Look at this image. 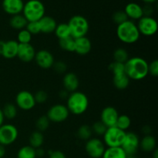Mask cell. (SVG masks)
I'll list each match as a JSON object with an SVG mask.
<instances>
[{
	"label": "cell",
	"instance_id": "cell-1",
	"mask_svg": "<svg viewBox=\"0 0 158 158\" xmlns=\"http://www.w3.org/2000/svg\"><path fill=\"white\" fill-rule=\"evenodd\" d=\"M125 73L130 80H143L148 75V63L139 56L128 59L124 63Z\"/></svg>",
	"mask_w": 158,
	"mask_h": 158
},
{
	"label": "cell",
	"instance_id": "cell-2",
	"mask_svg": "<svg viewBox=\"0 0 158 158\" xmlns=\"http://www.w3.org/2000/svg\"><path fill=\"white\" fill-rule=\"evenodd\" d=\"M117 35L122 43L126 44H134L140 37L137 25L129 19L117 26Z\"/></svg>",
	"mask_w": 158,
	"mask_h": 158
},
{
	"label": "cell",
	"instance_id": "cell-3",
	"mask_svg": "<svg viewBox=\"0 0 158 158\" xmlns=\"http://www.w3.org/2000/svg\"><path fill=\"white\" fill-rule=\"evenodd\" d=\"M89 106V100L86 95L80 91L73 92L68 96L66 107L69 114L81 115L84 114Z\"/></svg>",
	"mask_w": 158,
	"mask_h": 158
},
{
	"label": "cell",
	"instance_id": "cell-4",
	"mask_svg": "<svg viewBox=\"0 0 158 158\" xmlns=\"http://www.w3.org/2000/svg\"><path fill=\"white\" fill-rule=\"evenodd\" d=\"M23 15L28 22H38L45 15V6L40 0H29L24 4Z\"/></svg>",
	"mask_w": 158,
	"mask_h": 158
},
{
	"label": "cell",
	"instance_id": "cell-5",
	"mask_svg": "<svg viewBox=\"0 0 158 158\" xmlns=\"http://www.w3.org/2000/svg\"><path fill=\"white\" fill-rule=\"evenodd\" d=\"M70 30L71 37L78 39L86 36L89 29V25L87 19L84 16L77 15L71 17L67 23Z\"/></svg>",
	"mask_w": 158,
	"mask_h": 158
},
{
	"label": "cell",
	"instance_id": "cell-6",
	"mask_svg": "<svg viewBox=\"0 0 158 158\" xmlns=\"http://www.w3.org/2000/svg\"><path fill=\"white\" fill-rule=\"evenodd\" d=\"M126 131L119 129L117 127H108L103 135V141L108 148H117L121 147L125 137Z\"/></svg>",
	"mask_w": 158,
	"mask_h": 158
},
{
	"label": "cell",
	"instance_id": "cell-7",
	"mask_svg": "<svg viewBox=\"0 0 158 158\" xmlns=\"http://www.w3.org/2000/svg\"><path fill=\"white\" fill-rule=\"evenodd\" d=\"M19 137L18 129L12 124H2L0 127V144L9 146L16 141Z\"/></svg>",
	"mask_w": 158,
	"mask_h": 158
},
{
	"label": "cell",
	"instance_id": "cell-8",
	"mask_svg": "<svg viewBox=\"0 0 158 158\" xmlns=\"http://www.w3.org/2000/svg\"><path fill=\"white\" fill-rule=\"evenodd\" d=\"M140 35L152 36L157 32L158 24L157 20L152 16H143L140 19L137 25Z\"/></svg>",
	"mask_w": 158,
	"mask_h": 158
},
{
	"label": "cell",
	"instance_id": "cell-9",
	"mask_svg": "<svg viewBox=\"0 0 158 158\" xmlns=\"http://www.w3.org/2000/svg\"><path fill=\"white\" fill-rule=\"evenodd\" d=\"M69 115V112L66 106L63 104H55L49 108L46 117L50 122L62 123L67 120Z\"/></svg>",
	"mask_w": 158,
	"mask_h": 158
},
{
	"label": "cell",
	"instance_id": "cell-10",
	"mask_svg": "<svg viewBox=\"0 0 158 158\" xmlns=\"http://www.w3.org/2000/svg\"><path fill=\"white\" fill-rule=\"evenodd\" d=\"M104 143L98 138H90L86 140L85 151L92 158H101L105 151Z\"/></svg>",
	"mask_w": 158,
	"mask_h": 158
},
{
	"label": "cell",
	"instance_id": "cell-11",
	"mask_svg": "<svg viewBox=\"0 0 158 158\" xmlns=\"http://www.w3.org/2000/svg\"><path fill=\"white\" fill-rule=\"evenodd\" d=\"M15 103L23 110H30L35 107V103L34 95L27 90H22L15 97Z\"/></svg>",
	"mask_w": 158,
	"mask_h": 158
},
{
	"label": "cell",
	"instance_id": "cell-12",
	"mask_svg": "<svg viewBox=\"0 0 158 158\" xmlns=\"http://www.w3.org/2000/svg\"><path fill=\"white\" fill-rule=\"evenodd\" d=\"M121 148L127 156H134L140 148L139 137L135 133H126V137L122 143Z\"/></svg>",
	"mask_w": 158,
	"mask_h": 158
},
{
	"label": "cell",
	"instance_id": "cell-13",
	"mask_svg": "<svg viewBox=\"0 0 158 158\" xmlns=\"http://www.w3.org/2000/svg\"><path fill=\"white\" fill-rule=\"evenodd\" d=\"M34 60L40 68L44 69L52 68L54 62H55L53 55L49 51L46 50V49H41V50L35 52Z\"/></svg>",
	"mask_w": 158,
	"mask_h": 158
},
{
	"label": "cell",
	"instance_id": "cell-14",
	"mask_svg": "<svg viewBox=\"0 0 158 158\" xmlns=\"http://www.w3.org/2000/svg\"><path fill=\"white\" fill-rule=\"evenodd\" d=\"M119 114L114 106H106L103 108L100 114V121L103 122L107 127H114L118 119Z\"/></svg>",
	"mask_w": 158,
	"mask_h": 158
},
{
	"label": "cell",
	"instance_id": "cell-15",
	"mask_svg": "<svg viewBox=\"0 0 158 158\" xmlns=\"http://www.w3.org/2000/svg\"><path fill=\"white\" fill-rule=\"evenodd\" d=\"M35 48L30 44H19V43L17 57L23 63H30L34 60L35 56Z\"/></svg>",
	"mask_w": 158,
	"mask_h": 158
},
{
	"label": "cell",
	"instance_id": "cell-16",
	"mask_svg": "<svg viewBox=\"0 0 158 158\" xmlns=\"http://www.w3.org/2000/svg\"><path fill=\"white\" fill-rule=\"evenodd\" d=\"M24 2L23 0H3V10L9 15H15L23 12Z\"/></svg>",
	"mask_w": 158,
	"mask_h": 158
},
{
	"label": "cell",
	"instance_id": "cell-17",
	"mask_svg": "<svg viewBox=\"0 0 158 158\" xmlns=\"http://www.w3.org/2000/svg\"><path fill=\"white\" fill-rule=\"evenodd\" d=\"M92 49L91 41L86 36L75 39V49L74 52L80 56H86Z\"/></svg>",
	"mask_w": 158,
	"mask_h": 158
},
{
	"label": "cell",
	"instance_id": "cell-18",
	"mask_svg": "<svg viewBox=\"0 0 158 158\" xmlns=\"http://www.w3.org/2000/svg\"><path fill=\"white\" fill-rule=\"evenodd\" d=\"M63 84L65 90L73 93L77 91L80 85V81L78 77L74 73H67L63 77Z\"/></svg>",
	"mask_w": 158,
	"mask_h": 158
},
{
	"label": "cell",
	"instance_id": "cell-19",
	"mask_svg": "<svg viewBox=\"0 0 158 158\" xmlns=\"http://www.w3.org/2000/svg\"><path fill=\"white\" fill-rule=\"evenodd\" d=\"M124 12L128 19L139 20L143 16V8L136 2H130L125 6Z\"/></svg>",
	"mask_w": 158,
	"mask_h": 158
},
{
	"label": "cell",
	"instance_id": "cell-20",
	"mask_svg": "<svg viewBox=\"0 0 158 158\" xmlns=\"http://www.w3.org/2000/svg\"><path fill=\"white\" fill-rule=\"evenodd\" d=\"M19 43L16 40H8L5 42L2 56L4 58L11 60L17 56Z\"/></svg>",
	"mask_w": 158,
	"mask_h": 158
},
{
	"label": "cell",
	"instance_id": "cell-21",
	"mask_svg": "<svg viewBox=\"0 0 158 158\" xmlns=\"http://www.w3.org/2000/svg\"><path fill=\"white\" fill-rule=\"evenodd\" d=\"M39 24L40 26V31L43 33H52L55 31L57 23L52 17L44 15L40 20H39Z\"/></svg>",
	"mask_w": 158,
	"mask_h": 158
},
{
	"label": "cell",
	"instance_id": "cell-22",
	"mask_svg": "<svg viewBox=\"0 0 158 158\" xmlns=\"http://www.w3.org/2000/svg\"><path fill=\"white\" fill-rule=\"evenodd\" d=\"M157 141L154 136L145 135L140 140V148L144 152H153L156 149Z\"/></svg>",
	"mask_w": 158,
	"mask_h": 158
},
{
	"label": "cell",
	"instance_id": "cell-23",
	"mask_svg": "<svg viewBox=\"0 0 158 158\" xmlns=\"http://www.w3.org/2000/svg\"><path fill=\"white\" fill-rule=\"evenodd\" d=\"M103 158H127V155L121 147L117 148H108L105 149Z\"/></svg>",
	"mask_w": 158,
	"mask_h": 158
},
{
	"label": "cell",
	"instance_id": "cell-24",
	"mask_svg": "<svg viewBox=\"0 0 158 158\" xmlns=\"http://www.w3.org/2000/svg\"><path fill=\"white\" fill-rule=\"evenodd\" d=\"M28 21L23 16V15H21V14L12 15V18L10 19V21H9L11 27L14 29H16V30L24 29Z\"/></svg>",
	"mask_w": 158,
	"mask_h": 158
},
{
	"label": "cell",
	"instance_id": "cell-25",
	"mask_svg": "<svg viewBox=\"0 0 158 158\" xmlns=\"http://www.w3.org/2000/svg\"><path fill=\"white\" fill-rule=\"evenodd\" d=\"M130 79L126 73H120L114 75L113 78V83L114 86L118 89H125L130 84Z\"/></svg>",
	"mask_w": 158,
	"mask_h": 158
},
{
	"label": "cell",
	"instance_id": "cell-26",
	"mask_svg": "<svg viewBox=\"0 0 158 158\" xmlns=\"http://www.w3.org/2000/svg\"><path fill=\"white\" fill-rule=\"evenodd\" d=\"M29 146L32 147L34 149H37L43 146L44 143V137L42 132L36 131H34L29 136Z\"/></svg>",
	"mask_w": 158,
	"mask_h": 158
},
{
	"label": "cell",
	"instance_id": "cell-27",
	"mask_svg": "<svg viewBox=\"0 0 158 158\" xmlns=\"http://www.w3.org/2000/svg\"><path fill=\"white\" fill-rule=\"evenodd\" d=\"M54 32H55V35H56L59 40L71 36L70 30H69L67 23H60V24L57 25Z\"/></svg>",
	"mask_w": 158,
	"mask_h": 158
},
{
	"label": "cell",
	"instance_id": "cell-28",
	"mask_svg": "<svg viewBox=\"0 0 158 158\" xmlns=\"http://www.w3.org/2000/svg\"><path fill=\"white\" fill-rule=\"evenodd\" d=\"M59 45L63 50L66 51V52H74L75 39L69 36L67 38L59 40Z\"/></svg>",
	"mask_w": 158,
	"mask_h": 158
},
{
	"label": "cell",
	"instance_id": "cell-29",
	"mask_svg": "<svg viewBox=\"0 0 158 158\" xmlns=\"http://www.w3.org/2000/svg\"><path fill=\"white\" fill-rule=\"evenodd\" d=\"M17 158H36L35 149L29 145L23 147L17 153Z\"/></svg>",
	"mask_w": 158,
	"mask_h": 158
},
{
	"label": "cell",
	"instance_id": "cell-30",
	"mask_svg": "<svg viewBox=\"0 0 158 158\" xmlns=\"http://www.w3.org/2000/svg\"><path fill=\"white\" fill-rule=\"evenodd\" d=\"M5 118L12 120L15 118L17 115V107L13 103H6L2 110Z\"/></svg>",
	"mask_w": 158,
	"mask_h": 158
},
{
	"label": "cell",
	"instance_id": "cell-31",
	"mask_svg": "<svg viewBox=\"0 0 158 158\" xmlns=\"http://www.w3.org/2000/svg\"><path fill=\"white\" fill-rule=\"evenodd\" d=\"M131 125V120L129 116L126 114L119 115L115 127L123 131H126Z\"/></svg>",
	"mask_w": 158,
	"mask_h": 158
},
{
	"label": "cell",
	"instance_id": "cell-32",
	"mask_svg": "<svg viewBox=\"0 0 158 158\" xmlns=\"http://www.w3.org/2000/svg\"><path fill=\"white\" fill-rule=\"evenodd\" d=\"M129 59V53L123 48H118L114 52V60L117 63L124 64Z\"/></svg>",
	"mask_w": 158,
	"mask_h": 158
},
{
	"label": "cell",
	"instance_id": "cell-33",
	"mask_svg": "<svg viewBox=\"0 0 158 158\" xmlns=\"http://www.w3.org/2000/svg\"><path fill=\"white\" fill-rule=\"evenodd\" d=\"M92 134L93 132L91 130V127L86 124L80 126L77 131V136L82 140H88L91 138Z\"/></svg>",
	"mask_w": 158,
	"mask_h": 158
},
{
	"label": "cell",
	"instance_id": "cell-34",
	"mask_svg": "<svg viewBox=\"0 0 158 158\" xmlns=\"http://www.w3.org/2000/svg\"><path fill=\"white\" fill-rule=\"evenodd\" d=\"M49 124H50V121L46 117V115L40 117L35 122V127L37 128V131L40 132H43V131H46L49 128Z\"/></svg>",
	"mask_w": 158,
	"mask_h": 158
},
{
	"label": "cell",
	"instance_id": "cell-35",
	"mask_svg": "<svg viewBox=\"0 0 158 158\" xmlns=\"http://www.w3.org/2000/svg\"><path fill=\"white\" fill-rule=\"evenodd\" d=\"M32 40V35L26 29L19 30L17 35V42L19 44H27L30 43Z\"/></svg>",
	"mask_w": 158,
	"mask_h": 158
},
{
	"label": "cell",
	"instance_id": "cell-36",
	"mask_svg": "<svg viewBox=\"0 0 158 158\" xmlns=\"http://www.w3.org/2000/svg\"><path fill=\"white\" fill-rule=\"evenodd\" d=\"M107 128H108L107 127H106V125L103 123V122L100 121V120L95 122V123L93 124V126L91 127L92 132L98 136L104 135L105 132L106 131Z\"/></svg>",
	"mask_w": 158,
	"mask_h": 158
},
{
	"label": "cell",
	"instance_id": "cell-37",
	"mask_svg": "<svg viewBox=\"0 0 158 158\" xmlns=\"http://www.w3.org/2000/svg\"><path fill=\"white\" fill-rule=\"evenodd\" d=\"M109 69L112 72L113 75H117L120 73H125V68L123 63H117L114 61L109 65Z\"/></svg>",
	"mask_w": 158,
	"mask_h": 158
},
{
	"label": "cell",
	"instance_id": "cell-38",
	"mask_svg": "<svg viewBox=\"0 0 158 158\" xmlns=\"http://www.w3.org/2000/svg\"><path fill=\"white\" fill-rule=\"evenodd\" d=\"M113 21L115 23H117V26L120 24H122L124 22L127 21L128 17L126 15L124 11H117L116 12H114V15H113Z\"/></svg>",
	"mask_w": 158,
	"mask_h": 158
},
{
	"label": "cell",
	"instance_id": "cell-39",
	"mask_svg": "<svg viewBox=\"0 0 158 158\" xmlns=\"http://www.w3.org/2000/svg\"><path fill=\"white\" fill-rule=\"evenodd\" d=\"M26 29L31 34V35H37L40 31V26L39 22H28L26 26Z\"/></svg>",
	"mask_w": 158,
	"mask_h": 158
},
{
	"label": "cell",
	"instance_id": "cell-40",
	"mask_svg": "<svg viewBox=\"0 0 158 158\" xmlns=\"http://www.w3.org/2000/svg\"><path fill=\"white\" fill-rule=\"evenodd\" d=\"M34 99L36 103H44L48 100V94L44 90H39L34 95Z\"/></svg>",
	"mask_w": 158,
	"mask_h": 158
},
{
	"label": "cell",
	"instance_id": "cell-41",
	"mask_svg": "<svg viewBox=\"0 0 158 158\" xmlns=\"http://www.w3.org/2000/svg\"><path fill=\"white\" fill-rule=\"evenodd\" d=\"M52 68L55 70L56 73H64L65 72L67 69V66H66V63L63 61H57V62H54L53 66H52Z\"/></svg>",
	"mask_w": 158,
	"mask_h": 158
},
{
	"label": "cell",
	"instance_id": "cell-42",
	"mask_svg": "<svg viewBox=\"0 0 158 158\" xmlns=\"http://www.w3.org/2000/svg\"><path fill=\"white\" fill-rule=\"evenodd\" d=\"M148 74L153 77L158 76V60H154L151 63H148Z\"/></svg>",
	"mask_w": 158,
	"mask_h": 158
},
{
	"label": "cell",
	"instance_id": "cell-43",
	"mask_svg": "<svg viewBox=\"0 0 158 158\" xmlns=\"http://www.w3.org/2000/svg\"><path fill=\"white\" fill-rule=\"evenodd\" d=\"M49 158H66V157L62 151H52L49 152Z\"/></svg>",
	"mask_w": 158,
	"mask_h": 158
},
{
	"label": "cell",
	"instance_id": "cell-44",
	"mask_svg": "<svg viewBox=\"0 0 158 158\" xmlns=\"http://www.w3.org/2000/svg\"><path fill=\"white\" fill-rule=\"evenodd\" d=\"M35 154H36V157H43V156L45 154L44 150L41 148H37V149H35Z\"/></svg>",
	"mask_w": 158,
	"mask_h": 158
},
{
	"label": "cell",
	"instance_id": "cell-45",
	"mask_svg": "<svg viewBox=\"0 0 158 158\" xmlns=\"http://www.w3.org/2000/svg\"><path fill=\"white\" fill-rule=\"evenodd\" d=\"M5 154H6V148L4 146L0 144V158L4 157Z\"/></svg>",
	"mask_w": 158,
	"mask_h": 158
},
{
	"label": "cell",
	"instance_id": "cell-46",
	"mask_svg": "<svg viewBox=\"0 0 158 158\" xmlns=\"http://www.w3.org/2000/svg\"><path fill=\"white\" fill-rule=\"evenodd\" d=\"M4 120H5V117H4V115H3L2 110L0 109V127H1L2 125L3 124V122H4Z\"/></svg>",
	"mask_w": 158,
	"mask_h": 158
},
{
	"label": "cell",
	"instance_id": "cell-47",
	"mask_svg": "<svg viewBox=\"0 0 158 158\" xmlns=\"http://www.w3.org/2000/svg\"><path fill=\"white\" fill-rule=\"evenodd\" d=\"M4 43H5L4 41H2V40H0V56H2V53Z\"/></svg>",
	"mask_w": 158,
	"mask_h": 158
},
{
	"label": "cell",
	"instance_id": "cell-48",
	"mask_svg": "<svg viewBox=\"0 0 158 158\" xmlns=\"http://www.w3.org/2000/svg\"><path fill=\"white\" fill-rule=\"evenodd\" d=\"M152 158H158V151L157 149L153 151V157Z\"/></svg>",
	"mask_w": 158,
	"mask_h": 158
},
{
	"label": "cell",
	"instance_id": "cell-49",
	"mask_svg": "<svg viewBox=\"0 0 158 158\" xmlns=\"http://www.w3.org/2000/svg\"><path fill=\"white\" fill-rule=\"evenodd\" d=\"M142 1L143 2H144L145 3H147V4H152V3H154V2H155L156 1H157V0H142Z\"/></svg>",
	"mask_w": 158,
	"mask_h": 158
},
{
	"label": "cell",
	"instance_id": "cell-50",
	"mask_svg": "<svg viewBox=\"0 0 158 158\" xmlns=\"http://www.w3.org/2000/svg\"><path fill=\"white\" fill-rule=\"evenodd\" d=\"M127 158H136L134 156H127Z\"/></svg>",
	"mask_w": 158,
	"mask_h": 158
}]
</instances>
